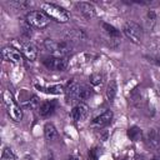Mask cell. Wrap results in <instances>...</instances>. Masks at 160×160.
I'll list each match as a JSON object with an SVG mask.
<instances>
[{"mask_svg":"<svg viewBox=\"0 0 160 160\" xmlns=\"http://www.w3.org/2000/svg\"><path fill=\"white\" fill-rule=\"evenodd\" d=\"M66 160H79V158H76V156H74V155H71V156H69Z\"/></svg>","mask_w":160,"mask_h":160,"instance_id":"obj_26","label":"cell"},{"mask_svg":"<svg viewBox=\"0 0 160 160\" xmlns=\"http://www.w3.org/2000/svg\"><path fill=\"white\" fill-rule=\"evenodd\" d=\"M40 8H41V11L50 18V20H54V21L60 22V24H65V22L69 21V14H68V11L64 8H61V6L56 5V4H52V2H41Z\"/></svg>","mask_w":160,"mask_h":160,"instance_id":"obj_3","label":"cell"},{"mask_svg":"<svg viewBox=\"0 0 160 160\" xmlns=\"http://www.w3.org/2000/svg\"><path fill=\"white\" fill-rule=\"evenodd\" d=\"M44 136L48 141H55L59 138V132L52 122H46L44 126Z\"/></svg>","mask_w":160,"mask_h":160,"instance_id":"obj_15","label":"cell"},{"mask_svg":"<svg viewBox=\"0 0 160 160\" xmlns=\"http://www.w3.org/2000/svg\"><path fill=\"white\" fill-rule=\"evenodd\" d=\"M78 11L88 20L95 18L96 15V10H95V6L91 4V2H86V1H80V2H76L75 4Z\"/></svg>","mask_w":160,"mask_h":160,"instance_id":"obj_11","label":"cell"},{"mask_svg":"<svg viewBox=\"0 0 160 160\" xmlns=\"http://www.w3.org/2000/svg\"><path fill=\"white\" fill-rule=\"evenodd\" d=\"M10 4L14 5V6H18V8H20V9H25V8L30 6V2H29V1H11Z\"/></svg>","mask_w":160,"mask_h":160,"instance_id":"obj_24","label":"cell"},{"mask_svg":"<svg viewBox=\"0 0 160 160\" xmlns=\"http://www.w3.org/2000/svg\"><path fill=\"white\" fill-rule=\"evenodd\" d=\"M155 20H156V14H155V11L154 10H149L148 12H146V16H145V22H146V25H148V28H152L154 26V24H155Z\"/></svg>","mask_w":160,"mask_h":160,"instance_id":"obj_21","label":"cell"},{"mask_svg":"<svg viewBox=\"0 0 160 160\" xmlns=\"http://www.w3.org/2000/svg\"><path fill=\"white\" fill-rule=\"evenodd\" d=\"M44 160H54V158H52V155H48L44 158Z\"/></svg>","mask_w":160,"mask_h":160,"instance_id":"obj_27","label":"cell"},{"mask_svg":"<svg viewBox=\"0 0 160 160\" xmlns=\"http://www.w3.org/2000/svg\"><path fill=\"white\" fill-rule=\"evenodd\" d=\"M24 105L26 108H30V109H39V98L36 95H31L26 101H24Z\"/></svg>","mask_w":160,"mask_h":160,"instance_id":"obj_20","label":"cell"},{"mask_svg":"<svg viewBox=\"0 0 160 160\" xmlns=\"http://www.w3.org/2000/svg\"><path fill=\"white\" fill-rule=\"evenodd\" d=\"M99 155H98V149H91L89 151V160H98Z\"/></svg>","mask_w":160,"mask_h":160,"instance_id":"obj_25","label":"cell"},{"mask_svg":"<svg viewBox=\"0 0 160 160\" xmlns=\"http://www.w3.org/2000/svg\"><path fill=\"white\" fill-rule=\"evenodd\" d=\"M124 35L134 44H141L142 40V28L135 21H126L122 26Z\"/></svg>","mask_w":160,"mask_h":160,"instance_id":"obj_5","label":"cell"},{"mask_svg":"<svg viewBox=\"0 0 160 160\" xmlns=\"http://www.w3.org/2000/svg\"><path fill=\"white\" fill-rule=\"evenodd\" d=\"M112 120V111L111 110H105L98 116H95L91 121V126L95 129H102L108 126Z\"/></svg>","mask_w":160,"mask_h":160,"instance_id":"obj_10","label":"cell"},{"mask_svg":"<svg viewBox=\"0 0 160 160\" xmlns=\"http://www.w3.org/2000/svg\"><path fill=\"white\" fill-rule=\"evenodd\" d=\"M2 101L6 108L8 115L14 120V121H20L22 119V109L15 100L14 95L9 90H4L2 92Z\"/></svg>","mask_w":160,"mask_h":160,"instance_id":"obj_4","label":"cell"},{"mask_svg":"<svg viewBox=\"0 0 160 160\" xmlns=\"http://www.w3.org/2000/svg\"><path fill=\"white\" fill-rule=\"evenodd\" d=\"M42 64L49 70H52V71H64L68 68L69 61H68V58H56V56H52V58H46L45 60H42Z\"/></svg>","mask_w":160,"mask_h":160,"instance_id":"obj_7","label":"cell"},{"mask_svg":"<svg viewBox=\"0 0 160 160\" xmlns=\"http://www.w3.org/2000/svg\"><path fill=\"white\" fill-rule=\"evenodd\" d=\"M116 91H118V85H116V81L115 80H111L108 85V89H106V98L110 102H112V100L115 99V95H116Z\"/></svg>","mask_w":160,"mask_h":160,"instance_id":"obj_17","label":"cell"},{"mask_svg":"<svg viewBox=\"0 0 160 160\" xmlns=\"http://www.w3.org/2000/svg\"><path fill=\"white\" fill-rule=\"evenodd\" d=\"M141 129H139V128H136V126H132V128H130L129 130H128V136L132 140V141H138V140H140L141 139Z\"/></svg>","mask_w":160,"mask_h":160,"instance_id":"obj_19","label":"cell"},{"mask_svg":"<svg viewBox=\"0 0 160 160\" xmlns=\"http://www.w3.org/2000/svg\"><path fill=\"white\" fill-rule=\"evenodd\" d=\"M45 49L56 58H68L69 54L72 51V46L68 41H60V40H54V39H46L44 41Z\"/></svg>","mask_w":160,"mask_h":160,"instance_id":"obj_2","label":"cell"},{"mask_svg":"<svg viewBox=\"0 0 160 160\" xmlns=\"http://www.w3.org/2000/svg\"><path fill=\"white\" fill-rule=\"evenodd\" d=\"M148 141L154 148L160 146V134L155 130H150L149 134H148Z\"/></svg>","mask_w":160,"mask_h":160,"instance_id":"obj_18","label":"cell"},{"mask_svg":"<svg viewBox=\"0 0 160 160\" xmlns=\"http://www.w3.org/2000/svg\"><path fill=\"white\" fill-rule=\"evenodd\" d=\"M148 160H160V156H152V158H150V159H148Z\"/></svg>","mask_w":160,"mask_h":160,"instance_id":"obj_28","label":"cell"},{"mask_svg":"<svg viewBox=\"0 0 160 160\" xmlns=\"http://www.w3.org/2000/svg\"><path fill=\"white\" fill-rule=\"evenodd\" d=\"M1 160H18V159L10 148H4L2 152H1Z\"/></svg>","mask_w":160,"mask_h":160,"instance_id":"obj_22","label":"cell"},{"mask_svg":"<svg viewBox=\"0 0 160 160\" xmlns=\"http://www.w3.org/2000/svg\"><path fill=\"white\" fill-rule=\"evenodd\" d=\"M21 54L29 61H35L36 58H38V48L30 41L22 42L21 44Z\"/></svg>","mask_w":160,"mask_h":160,"instance_id":"obj_13","label":"cell"},{"mask_svg":"<svg viewBox=\"0 0 160 160\" xmlns=\"http://www.w3.org/2000/svg\"><path fill=\"white\" fill-rule=\"evenodd\" d=\"M156 61H158V64L160 65V51H159V54H158V56H156Z\"/></svg>","mask_w":160,"mask_h":160,"instance_id":"obj_29","label":"cell"},{"mask_svg":"<svg viewBox=\"0 0 160 160\" xmlns=\"http://www.w3.org/2000/svg\"><path fill=\"white\" fill-rule=\"evenodd\" d=\"M26 22L34 28L44 29L50 24V18L41 10H32L26 14Z\"/></svg>","mask_w":160,"mask_h":160,"instance_id":"obj_6","label":"cell"},{"mask_svg":"<svg viewBox=\"0 0 160 160\" xmlns=\"http://www.w3.org/2000/svg\"><path fill=\"white\" fill-rule=\"evenodd\" d=\"M88 115H89V106L85 102H78V104H75L72 106L71 111H70V118L75 122L82 121Z\"/></svg>","mask_w":160,"mask_h":160,"instance_id":"obj_8","label":"cell"},{"mask_svg":"<svg viewBox=\"0 0 160 160\" xmlns=\"http://www.w3.org/2000/svg\"><path fill=\"white\" fill-rule=\"evenodd\" d=\"M1 55H2L4 60H6L9 62H12V64H21L22 62V54L18 49H15L12 46L2 48Z\"/></svg>","mask_w":160,"mask_h":160,"instance_id":"obj_9","label":"cell"},{"mask_svg":"<svg viewBox=\"0 0 160 160\" xmlns=\"http://www.w3.org/2000/svg\"><path fill=\"white\" fill-rule=\"evenodd\" d=\"M101 29L104 31V34L110 39V40H119L120 38V30H118L114 25L111 24H108V22H101Z\"/></svg>","mask_w":160,"mask_h":160,"instance_id":"obj_14","label":"cell"},{"mask_svg":"<svg viewBox=\"0 0 160 160\" xmlns=\"http://www.w3.org/2000/svg\"><path fill=\"white\" fill-rule=\"evenodd\" d=\"M90 84L94 85V86H99L102 84V80H104V76L100 74V72H96V74H92L90 76Z\"/></svg>","mask_w":160,"mask_h":160,"instance_id":"obj_23","label":"cell"},{"mask_svg":"<svg viewBox=\"0 0 160 160\" xmlns=\"http://www.w3.org/2000/svg\"><path fill=\"white\" fill-rule=\"evenodd\" d=\"M64 92L66 94V99L69 102L78 104V102H84V100L90 98L92 94V89L89 85L78 82L76 80L72 79L66 84Z\"/></svg>","mask_w":160,"mask_h":160,"instance_id":"obj_1","label":"cell"},{"mask_svg":"<svg viewBox=\"0 0 160 160\" xmlns=\"http://www.w3.org/2000/svg\"><path fill=\"white\" fill-rule=\"evenodd\" d=\"M36 89L48 92V94H61L62 91H65V88L61 85H50V86H42V85H35Z\"/></svg>","mask_w":160,"mask_h":160,"instance_id":"obj_16","label":"cell"},{"mask_svg":"<svg viewBox=\"0 0 160 160\" xmlns=\"http://www.w3.org/2000/svg\"><path fill=\"white\" fill-rule=\"evenodd\" d=\"M56 106H58L56 100H45L39 105L38 112L41 118H48L56 110Z\"/></svg>","mask_w":160,"mask_h":160,"instance_id":"obj_12","label":"cell"}]
</instances>
